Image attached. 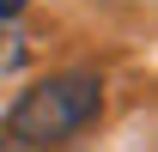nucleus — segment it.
<instances>
[{"label": "nucleus", "instance_id": "nucleus-1", "mask_svg": "<svg viewBox=\"0 0 158 152\" xmlns=\"http://www.w3.org/2000/svg\"><path fill=\"white\" fill-rule=\"evenodd\" d=\"M103 110V79L98 73H49L37 85H24L19 103L6 110V140L19 146H73L79 134L98 122Z\"/></svg>", "mask_w": 158, "mask_h": 152}, {"label": "nucleus", "instance_id": "nucleus-2", "mask_svg": "<svg viewBox=\"0 0 158 152\" xmlns=\"http://www.w3.org/2000/svg\"><path fill=\"white\" fill-rule=\"evenodd\" d=\"M12 67H24V43L0 31V73H12Z\"/></svg>", "mask_w": 158, "mask_h": 152}, {"label": "nucleus", "instance_id": "nucleus-3", "mask_svg": "<svg viewBox=\"0 0 158 152\" xmlns=\"http://www.w3.org/2000/svg\"><path fill=\"white\" fill-rule=\"evenodd\" d=\"M0 152H49V146H19V140H6V134H0ZM55 152H67V146H55Z\"/></svg>", "mask_w": 158, "mask_h": 152}, {"label": "nucleus", "instance_id": "nucleus-4", "mask_svg": "<svg viewBox=\"0 0 158 152\" xmlns=\"http://www.w3.org/2000/svg\"><path fill=\"white\" fill-rule=\"evenodd\" d=\"M24 6H31V0H0V24L12 19V12H24Z\"/></svg>", "mask_w": 158, "mask_h": 152}]
</instances>
